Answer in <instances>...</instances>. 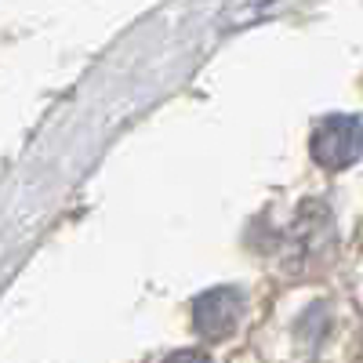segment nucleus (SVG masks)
Returning <instances> with one entry per match:
<instances>
[{
  "label": "nucleus",
  "mask_w": 363,
  "mask_h": 363,
  "mask_svg": "<svg viewBox=\"0 0 363 363\" xmlns=\"http://www.w3.org/2000/svg\"><path fill=\"white\" fill-rule=\"evenodd\" d=\"M244 316V294L236 287H215L193 301V330L203 342H222L240 327Z\"/></svg>",
  "instance_id": "2"
},
{
  "label": "nucleus",
  "mask_w": 363,
  "mask_h": 363,
  "mask_svg": "<svg viewBox=\"0 0 363 363\" xmlns=\"http://www.w3.org/2000/svg\"><path fill=\"white\" fill-rule=\"evenodd\" d=\"M309 149H313V160L323 171H342V167L356 164L359 153H363V124L356 116H345V113L323 116L313 128Z\"/></svg>",
  "instance_id": "1"
},
{
  "label": "nucleus",
  "mask_w": 363,
  "mask_h": 363,
  "mask_svg": "<svg viewBox=\"0 0 363 363\" xmlns=\"http://www.w3.org/2000/svg\"><path fill=\"white\" fill-rule=\"evenodd\" d=\"M164 363H211V359H207L203 352H193V349H189V352H174V356H167Z\"/></svg>",
  "instance_id": "3"
}]
</instances>
